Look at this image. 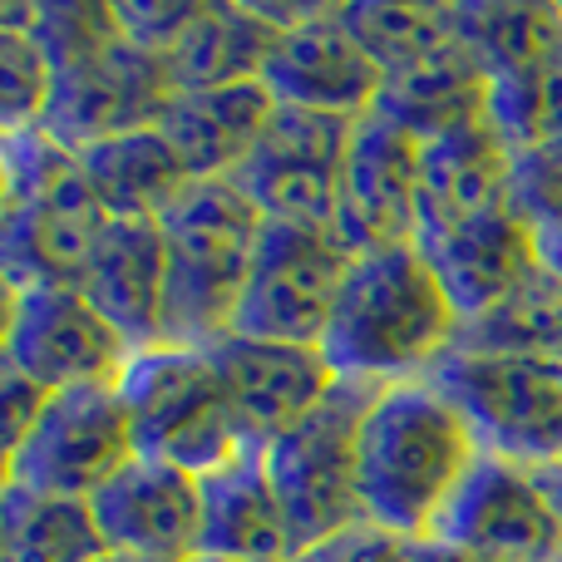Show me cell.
Instances as JSON below:
<instances>
[{
	"label": "cell",
	"mask_w": 562,
	"mask_h": 562,
	"mask_svg": "<svg viewBox=\"0 0 562 562\" xmlns=\"http://www.w3.org/2000/svg\"><path fill=\"white\" fill-rule=\"evenodd\" d=\"M380 385L336 380L306 419L262 445V469L272 479V494L286 514L296 553L366 524L356 494V439L370 400Z\"/></svg>",
	"instance_id": "cell-6"
},
{
	"label": "cell",
	"mask_w": 562,
	"mask_h": 562,
	"mask_svg": "<svg viewBox=\"0 0 562 562\" xmlns=\"http://www.w3.org/2000/svg\"><path fill=\"white\" fill-rule=\"evenodd\" d=\"M291 562H415V543L385 533V528L356 524V528H346V533H336V538H326V543L296 553Z\"/></svg>",
	"instance_id": "cell-31"
},
{
	"label": "cell",
	"mask_w": 562,
	"mask_h": 562,
	"mask_svg": "<svg viewBox=\"0 0 562 562\" xmlns=\"http://www.w3.org/2000/svg\"><path fill=\"white\" fill-rule=\"evenodd\" d=\"M479 454L474 429L429 380L375 390L356 439L360 518L405 543H425Z\"/></svg>",
	"instance_id": "cell-2"
},
{
	"label": "cell",
	"mask_w": 562,
	"mask_h": 562,
	"mask_svg": "<svg viewBox=\"0 0 562 562\" xmlns=\"http://www.w3.org/2000/svg\"><path fill=\"white\" fill-rule=\"evenodd\" d=\"M340 20L360 40L385 79L429 65L459 45V5H390V0H356L340 5Z\"/></svg>",
	"instance_id": "cell-27"
},
{
	"label": "cell",
	"mask_w": 562,
	"mask_h": 562,
	"mask_svg": "<svg viewBox=\"0 0 562 562\" xmlns=\"http://www.w3.org/2000/svg\"><path fill=\"white\" fill-rule=\"evenodd\" d=\"M134 454L138 439L114 385L59 390L49 395L35 429L5 454V484L89 504Z\"/></svg>",
	"instance_id": "cell-7"
},
{
	"label": "cell",
	"mask_w": 562,
	"mask_h": 562,
	"mask_svg": "<svg viewBox=\"0 0 562 562\" xmlns=\"http://www.w3.org/2000/svg\"><path fill=\"white\" fill-rule=\"evenodd\" d=\"M415 562H479V558H469V553H459V548H445V543H415Z\"/></svg>",
	"instance_id": "cell-34"
},
{
	"label": "cell",
	"mask_w": 562,
	"mask_h": 562,
	"mask_svg": "<svg viewBox=\"0 0 562 562\" xmlns=\"http://www.w3.org/2000/svg\"><path fill=\"white\" fill-rule=\"evenodd\" d=\"M419 138L395 128L390 119L366 114L356 124L346 154V178H340V213H336V243L350 257L370 247L415 243L419 233Z\"/></svg>",
	"instance_id": "cell-16"
},
{
	"label": "cell",
	"mask_w": 562,
	"mask_h": 562,
	"mask_svg": "<svg viewBox=\"0 0 562 562\" xmlns=\"http://www.w3.org/2000/svg\"><path fill=\"white\" fill-rule=\"evenodd\" d=\"M459 311L415 243L356 252L340 281L321 356L336 380L360 385H405L425 380L459 340Z\"/></svg>",
	"instance_id": "cell-1"
},
{
	"label": "cell",
	"mask_w": 562,
	"mask_h": 562,
	"mask_svg": "<svg viewBox=\"0 0 562 562\" xmlns=\"http://www.w3.org/2000/svg\"><path fill=\"white\" fill-rule=\"evenodd\" d=\"M429 385L464 415L479 449L524 469H562V366L548 356H498L454 346Z\"/></svg>",
	"instance_id": "cell-5"
},
{
	"label": "cell",
	"mask_w": 562,
	"mask_h": 562,
	"mask_svg": "<svg viewBox=\"0 0 562 562\" xmlns=\"http://www.w3.org/2000/svg\"><path fill=\"white\" fill-rule=\"evenodd\" d=\"M548 494H553V504H558V514H562V469H548Z\"/></svg>",
	"instance_id": "cell-35"
},
{
	"label": "cell",
	"mask_w": 562,
	"mask_h": 562,
	"mask_svg": "<svg viewBox=\"0 0 562 562\" xmlns=\"http://www.w3.org/2000/svg\"><path fill=\"white\" fill-rule=\"evenodd\" d=\"M203 498V543L198 558H233V562H291L286 514H281L272 479L262 469V449H247L217 474L198 479Z\"/></svg>",
	"instance_id": "cell-21"
},
{
	"label": "cell",
	"mask_w": 562,
	"mask_h": 562,
	"mask_svg": "<svg viewBox=\"0 0 562 562\" xmlns=\"http://www.w3.org/2000/svg\"><path fill=\"white\" fill-rule=\"evenodd\" d=\"M484 104H488V75L464 45H454L445 55H435L429 65L385 79L375 114L390 119L395 128H405L419 144H429V138L449 134V128L484 119Z\"/></svg>",
	"instance_id": "cell-25"
},
{
	"label": "cell",
	"mask_w": 562,
	"mask_h": 562,
	"mask_svg": "<svg viewBox=\"0 0 562 562\" xmlns=\"http://www.w3.org/2000/svg\"><path fill=\"white\" fill-rule=\"evenodd\" d=\"M277 99L262 79H237L217 89H178L158 114V134L173 144L188 178H233L272 124Z\"/></svg>",
	"instance_id": "cell-20"
},
{
	"label": "cell",
	"mask_w": 562,
	"mask_h": 562,
	"mask_svg": "<svg viewBox=\"0 0 562 562\" xmlns=\"http://www.w3.org/2000/svg\"><path fill=\"white\" fill-rule=\"evenodd\" d=\"M104 538L79 498H45L5 484L0 498V562H99Z\"/></svg>",
	"instance_id": "cell-26"
},
{
	"label": "cell",
	"mask_w": 562,
	"mask_h": 562,
	"mask_svg": "<svg viewBox=\"0 0 562 562\" xmlns=\"http://www.w3.org/2000/svg\"><path fill=\"white\" fill-rule=\"evenodd\" d=\"M508 168H514V148L494 134L488 119L419 144V183H425L419 223L508 207Z\"/></svg>",
	"instance_id": "cell-22"
},
{
	"label": "cell",
	"mask_w": 562,
	"mask_h": 562,
	"mask_svg": "<svg viewBox=\"0 0 562 562\" xmlns=\"http://www.w3.org/2000/svg\"><path fill=\"white\" fill-rule=\"evenodd\" d=\"M419 257L445 286L459 321H479L508 296L538 281L533 227H524L508 207L469 217H425L415 233Z\"/></svg>",
	"instance_id": "cell-14"
},
{
	"label": "cell",
	"mask_w": 562,
	"mask_h": 562,
	"mask_svg": "<svg viewBox=\"0 0 562 562\" xmlns=\"http://www.w3.org/2000/svg\"><path fill=\"white\" fill-rule=\"evenodd\" d=\"M533 252H538V277L553 291H562V223H548L533 233Z\"/></svg>",
	"instance_id": "cell-33"
},
{
	"label": "cell",
	"mask_w": 562,
	"mask_h": 562,
	"mask_svg": "<svg viewBox=\"0 0 562 562\" xmlns=\"http://www.w3.org/2000/svg\"><path fill=\"white\" fill-rule=\"evenodd\" d=\"M168 247L158 223H109L75 286L134 350L164 340Z\"/></svg>",
	"instance_id": "cell-19"
},
{
	"label": "cell",
	"mask_w": 562,
	"mask_h": 562,
	"mask_svg": "<svg viewBox=\"0 0 562 562\" xmlns=\"http://www.w3.org/2000/svg\"><path fill=\"white\" fill-rule=\"evenodd\" d=\"M0 400H5V454L20 445V439L35 429V419L45 415L49 405V390L35 385L30 375H20V370L5 366V375H0Z\"/></svg>",
	"instance_id": "cell-32"
},
{
	"label": "cell",
	"mask_w": 562,
	"mask_h": 562,
	"mask_svg": "<svg viewBox=\"0 0 562 562\" xmlns=\"http://www.w3.org/2000/svg\"><path fill=\"white\" fill-rule=\"evenodd\" d=\"M281 35L267 5H203L164 55L173 89H217L237 79H257L267 65V49Z\"/></svg>",
	"instance_id": "cell-24"
},
{
	"label": "cell",
	"mask_w": 562,
	"mask_h": 562,
	"mask_svg": "<svg viewBox=\"0 0 562 562\" xmlns=\"http://www.w3.org/2000/svg\"><path fill=\"white\" fill-rule=\"evenodd\" d=\"M173 94L178 89L164 59L128 45V40H114L99 55L55 69V94H49L40 128L59 138L69 154H85L104 138L154 128Z\"/></svg>",
	"instance_id": "cell-12"
},
{
	"label": "cell",
	"mask_w": 562,
	"mask_h": 562,
	"mask_svg": "<svg viewBox=\"0 0 562 562\" xmlns=\"http://www.w3.org/2000/svg\"><path fill=\"white\" fill-rule=\"evenodd\" d=\"M168 247L164 281V340L217 346L233 336L237 301L247 286L262 213L233 178H188L183 193L158 217Z\"/></svg>",
	"instance_id": "cell-3"
},
{
	"label": "cell",
	"mask_w": 562,
	"mask_h": 562,
	"mask_svg": "<svg viewBox=\"0 0 562 562\" xmlns=\"http://www.w3.org/2000/svg\"><path fill=\"white\" fill-rule=\"evenodd\" d=\"M223 375L227 405L237 415V429L252 439L257 449L286 435L296 419L326 400L336 385V370L326 366L316 346H277V340H247V336H223L207 346Z\"/></svg>",
	"instance_id": "cell-17"
},
{
	"label": "cell",
	"mask_w": 562,
	"mask_h": 562,
	"mask_svg": "<svg viewBox=\"0 0 562 562\" xmlns=\"http://www.w3.org/2000/svg\"><path fill=\"white\" fill-rule=\"evenodd\" d=\"M99 562H144V558H119V553H104Z\"/></svg>",
	"instance_id": "cell-36"
},
{
	"label": "cell",
	"mask_w": 562,
	"mask_h": 562,
	"mask_svg": "<svg viewBox=\"0 0 562 562\" xmlns=\"http://www.w3.org/2000/svg\"><path fill=\"white\" fill-rule=\"evenodd\" d=\"M360 119L311 114V109H277L272 124L237 164L233 183L252 198L262 223L316 227L336 233L340 213V178Z\"/></svg>",
	"instance_id": "cell-8"
},
{
	"label": "cell",
	"mask_w": 562,
	"mask_h": 562,
	"mask_svg": "<svg viewBox=\"0 0 562 562\" xmlns=\"http://www.w3.org/2000/svg\"><path fill=\"white\" fill-rule=\"evenodd\" d=\"M459 45L488 79L533 69L562 45V5H459Z\"/></svg>",
	"instance_id": "cell-28"
},
{
	"label": "cell",
	"mask_w": 562,
	"mask_h": 562,
	"mask_svg": "<svg viewBox=\"0 0 562 562\" xmlns=\"http://www.w3.org/2000/svg\"><path fill=\"white\" fill-rule=\"evenodd\" d=\"M346 267H350V252L336 243V233L267 223L262 237H257L252 267H247L233 336L321 350V336L330 326Z\"/></svg>",
	"instance_id": "cell-9"
},
{
	"label": "cell",
	"mask_w": 562,
	"mask_h": 562,
	"mask_svg": "<svg viewBox=\"0 0 562 562\" xmlns=\"http://www.w3.org/2000/svg\"><path fill=\"white\" fill-rule=\"evenodd\" d=\"M134 356L124 336L69 281L5 291V366L49 395L79 385H114Z\"/></svg>",
	"instance_id": "cell-11"
},
{
	"label": "cell",
	"mask_w": 562,
	"mask_h": 562,
	"mask_svg": "<svg viewBox=\"0 0 562 562\" xmlns=\"http://www.w3.org/2000/svg\"><path fill=\"white\" fill-rule=\"evenodd\" d=\"M55 94V65L25 30H0V114L5 134L35 128Z\"/></svg>",
	"instance_id": "cell-29"
},
{
	"label": "cell",
	"mask_w": 562,
	"mask_h": 562,
	"mask_svg": "<svg viewBox=\"0 0 562 562\" xmlns=\"http://www.w3.org/2000/svg\"><path fill=\"white\" fill-rule=\"evenodd\" d=\"M79 173H85L89 193L99 198V207L109 213V223H158L164 207L188 183L183 164H178L173 144L158 134V124L85 148Z\"/></svg>",
	"instance_id": "cell-23"
},
{
	"label": "cell",
	"mask_w": 562,
	"mask_h": 562,
	"mask_svg": "<svg viewBox=\"0 0 562 562\" xmlns=\"http://www.w3.org/2000/svg\"><path fill=\"white\" fill-rule=\"evenodd\" d=\"M114 390L124 400L128 425H134L138 454L168 459L193 479L217 474L237 454L257 449L237 429L217 360L203 346L158 340V346L134 350L119 370Z\"/></svg>",
	"instance_id": "cell-4"
},
{
	"label": "cell",
	"mask_w": 562,
	"mask_h": 562,
	"mask_svg": "<svg viewBox=\"0 0 562 562\" xmlns=\"http://www.w3.org/2000/svg\"><path fill=\"white\" fill-rule=\"evenodd\" d=\"M193 562H233V558H193Z\"/></svg>",
	"instance_id": "cell-37"
},
{
	"label": "cell",
	"mask_w": 562,
	"mask_h": 562,
	"mask_svg": "<svg viewBox=\"0 0 562 562\" xmlns=\"http://www.w3.org/2000/svg\"><path fill=\"white\" fill-rule=\"evenodd\" d=\"M257 79L277 109H311L336 119L375 114V99L385 89V75L350 35L340 5H316L306 20L281 30Z\"/></svg>",
	"instance_id": "cell-13"
},
{
	"label": "cell",
	"mask_w": 562,
	"mask_h": 562,
	"mask_svg": "<svg viewBox=\"0 0 562 562\" xmlns=\"http://www.w3.org/2000/svg\"><path fill=\"white\" fill-rule=\"evenodd\" d=\"M429 543L479 562H562V514L538 469L479 454L435 518Z\"/></svg>",
	"instance_id": "cell-10"
},
{
	"label": "cell",
	"mask_w": 562,
	"mask_h": 562,
	"mask_svg": "<svg viewBox=\"0 0 562 562\" xmlns=\"http://www.w3.org/2000/svg\"><path fill=\"white\" fill-rule=\"evenodd\" d=\"M104 553L144 562H193L203 543V498L198 479L168 459L134 454L89 498Z\"/></svg>",
	"instance_id": "cell-15"
},
{
	"label": "cell",
	"mask_w": 562,
	"mask_h": 562,
	"mask_svg": "<svg viewBox=\"0 0 562 562\" xmlns=\"http://www.w3.org/2000/svg\"><path fill=\"white\" fill-rule=\"evenodd\" d=\"M104 227L109 213L89 193L79 168L49 193L5 207V223H0V237H5V291L49 286V281L75 286L89 252L104 237Z\"/></svg>",
	"instance_id": "cell-18"
},
{
	"label": "cell",
	"mask_w": 562,
	"mask_h": 562,
	"mask_svg": "<svg viewBox=\"0 0 562 562\" xmlns=\"http://www.w3.org/2000/svg\"><path fill=\"white\" fill-rule=\"evenodd\" d=\"M508 213L524 227L562 223V138L514 154L508 168Z\"/></svg>",
	"instance_id": "cell-30"
}]
</instances>
